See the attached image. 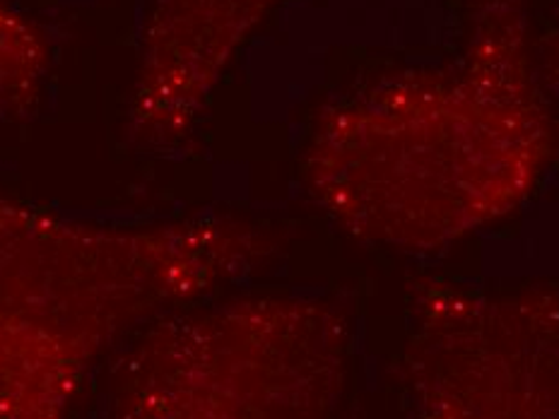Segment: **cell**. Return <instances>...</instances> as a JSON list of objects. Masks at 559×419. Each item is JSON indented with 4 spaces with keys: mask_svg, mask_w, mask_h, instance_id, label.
<instances>
[{
    "mask_svg": "<svg viewBox=\"0 0 559 419\" xmlns=\"http://www.w3.org/2000/svg\"><path fill=\"white\" fill-rule=\"evenodd\" d=\"M347 357V323L317 299L181 307L121 359L107 419H333Z\"/></svg>",
    "mask_w": 559,
    "mask_h": 419,
    "instance_id": "cell-3",
    "label": "cell"
},
{
    "mask_svg": "<svg viewBox=\"0 0 559 419\" xmlns=\"http://www.w3.org/2000/svg\"><path fill=\"white\" fill-rule=\"evenodd\" d=\"M51 51L34 22L0 0V123L25 116L37 104Z\"/></svg>",
    "mask_w": 559,
    "mask_h": 419,
    "instance_id": "cell-5",
    "label": "cell"
},
{
    "mask_svg": "<svg viewBox=\"0 0 559 419\" xmlns=\"http://www.w3.org/2000/svg\"><path fill=\"white\" fill-rule=\"evenodd\" d=\"M471 89L456 111V97L437 99V116L405 128L369 99L335 109L305 157L311 201L349 235L411 249L507 213L538 173L545 131L523 99L485 109Z\"/></svg>",
    "mask_w": 559,
    "mask_h": 419,
    "instance_id": "cell-2",
    "label": "cell"
},
{
    "mask_svg": "<svg viewBox=\"0 0 559 419\" xmlns=\"http://www.w3.org/2000/svg\"><path fill=\"white\" fill-rule=\"evenodd\" d=\"M265 251L237 219L109 225L0 191V419H70L123 335L247 275Z\"/></svg>",
    "mask_w": 559,
    "mask_h": 419,
    "instance_id": "cell-1",
    "label": "cell"
},
{
    "mask_svg": "<svg viewBox=\"0 0 559 419\" xmlns=\"http://www.w3.org/2000/svg\"><path fill=\"white\" fill-rule=\"evenodd\" d=\"M526 299L441 297L411 349L417 419H559V349Z\"/></svg>",
    "mask_w": 559,
    "mask_h": 419,
    "instance_id": "cell-4",
    "label": "cell"
}]
</instances>
